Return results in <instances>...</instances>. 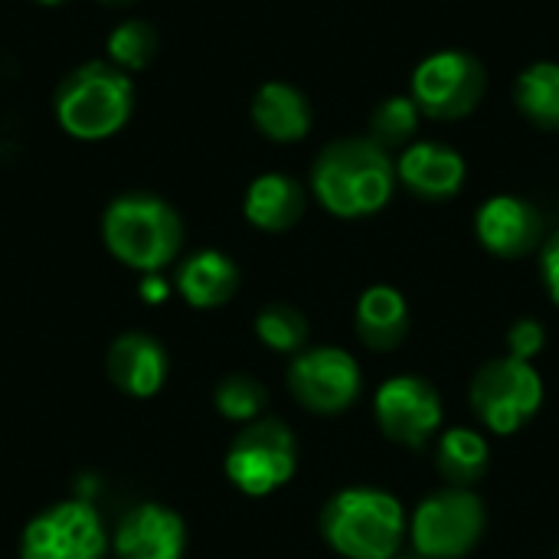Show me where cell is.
<instances>
[{
	"mask_svg": "<svg viewBox=\"0 0 559 559\" xmlns=\"http://www.w3.org/2000/svg\"><path fill=\"white\" fill-rule=\"evenodd\" d=\"M102 239L121 265L154 275L177 259L183 246V223L167 200L154 193H124L108 203L102 216Z\"/></svg>",
	"mask_w": 559,
	"mask_h": 559,
	"instance_id": "cell-2",
	"label": "cell"
},
{
	"mask_svg": "<svg viewBox=\"0 0 559 559\" xmlns=\"http://www.w3.org/2000/svg\"><path fill=\"white\" fill-rule=\"evenodd\" d=\"M311 187L328 213L341 219H360L380 213L390 203L396 167L383 144L367 138H344L318 154Z\"/></svg>",
	"mask_w": 559,
	"mask_h": 559,
	"instance_id": "cell-1",
	"label": "cell"
},
{
	"mask_svg": "<svg viewBox=\"0 0 559 559\" xmlns=\"http://www.w3.org/2000/svg\"><path fill=\"white\" fill-rule=\"evenodd\" d=\"M373 416L386 439L419 449L442 429V400L436 386L406 373L393 377L377 390Z\"/></svg>",
	"mask_w": 559,
	"mask_h": 559,
	"instance_id": "cell-11",
	"label": "cell"
},
{
	"mask_svg": "<svg viewBox=\"0 0 559 559\" xmlns=\"http://www.w3.org/2000/svg\"><path fill=\"white\" fill-rule=\"evenodd\" d=\"M134 108L128 72L111 62H85L72 69L56 92V118L79 141H105L118 134Z\"/></svg>",
	"mask_w": 559,
	"mask_h": 559,
	"instance_id": "cell-4",
	"label": "cell"
},
{
	"mask_svg": "<svg viewBox=\"0 0 559 559\" xmlns=\"http://www.w3.org/2000/svg\"><path fill=\"white\" fill-rule=\"evenodd\" d=\"M187 527L180 514L164 504H138L131 508L115 531V557L118 559H183Z\"/></svg>",
	"mask_w": 559,
	"mask_h": 559,
	"instance_id": "cell-13",
	"label": "cell"
},
{
	"mask_svg": "<svg viewBox=\"0 0 559 559\" xmlns=\"http://www.w3.org/2000/svg\"><path fill=\"white\" fill-rule=\"evenodd\" d=\"M439 472L452 488H472L488 472V442L475 429H449L439 442Z\"/></svg>",
	"mask_w": 559,
	"mask_h": 559,
	"instance_id": "cell-20",
	"label": "cell"
},
{
	"mask_svg": "<svg viewBox=\"0 0 559 559\" xmlns=\"http://www.w3.org/2000/svg\"><path fill=\"white\" fill-rule=\"evenodd\" d=\"M475 233L488 252H495L501 259H524L540 246L544 219L534 203L501 193V197H491L478 210Z\"/></svg>",
	"mask_w": 559,
	"mask_h": 559,
	"instance_id": "cell-12",
	"label": "cell"
},
{
	"mask_svg": "<svg viewBox=\"0 0 559 559\" xmlns=\"http://www.w3.org/2000/svg\"><path fill=\"white\" fill-rule=\"evenodd\" d=\"M255 334L269 350L278 354H301L308 341V321L292 305H269L255 318Z\"/></svg>",
	"mask_w": 559,
	"mask_h": 559,
	"instance_id": "cell-22",
	"label": "cell"
},
{
	"mask_svg": "<svg viewBox=\"0 0 559 559\" xmlns=\"http://www.w3.org/2000/svg\"><path fill=\"white\" fill-rule=\"evenodd\" d=\"M265 406V386L249 373H229L216 386V409L229 423H255Z\"/></svg>",
	"mask_w": 559,
	"mask_h": 559,
	"instance_id": "cell-24",
	"label": "cell"
},
{
	"mask_svg": "<svg viewBox=\"0 0 559 559\" xmlns=\"http://www.w3.org/2000/svg\"><path fill=\"white\" fill-rule=\"evenodd\" d=\"M396 177L423 200H449L465 183V160L455 147L439 141H423L403 151Z\"/></svg>",
	"mask_w": 559,
	"mask_h": 559,
	"instance_id": "cell-15",
	"label": "cell"
},
{
	"mask_svg": "<svg viewBox=\"0 0 559 559\" xmlns=\"http://www.w3.org/2000/svg\"><path fill=\"white\" fill-rule=\"evenodd\" d=\"M298 468V445L285 423H249L226 452V478L249 498H265L292 481Z\"/></svg>",
	"mask_w": 559,
	"mask_h": 559,
	"instance_id": "cell-6",
	"label": "cell"
},
{
	"mask_svg": "<svg viewBox=\"0 0 559 559\" xmlns=\"http://www.w3.org/2000/svg\"><path fill=\"white\" fill-rule=\"evenodd\" d=\"M246 219L255 229L265 233H285L292 229L301 213H305V190L295 177L288 174H262L252 180V187L246 190Z\"/></svg>",
	"mask_w": 559,
	"mask_h": 559,
	"instance_id": "cell-16",
	"label": "cell"
},
{
	"mask_svg": "<svg viewBox=\"0 0 559 559\" xmlns=\"http://www.w3.org/2000/svg\"><path fill=\"white\" fill-rule=\"evenodd\" d=\"M167 295H170V288H167V282L160 278V272L144 275V282H141V298H144L147 305H160V301H167Z\"/></svg>",
	"mask_w": 559,
	"mask_h": 559,
	"instance_id": "cell-28",
	"label": "cell"
},
{
	"mask_svg": "<svg viewBox=\"0 0 559 559\" xmlns=\"http://www.w3.org/2000/svg\"><path fill=\"white\" fill-rule=\"evenodd\" d=\"M409 534L423 559L468 557L485 534V504L468 488L436 491L416 508Z\"/></svg>",
	"mask_w": 559,
	"mask_h": 559,
	"instance_id": "cell-7",
	"label": "cell"
},
{
	"mask_svg": "<svg viewBox=\"0 0 559 559\" xmlns=\"http://www.w3.org/2000/svg\"><path fill=\"white\" fill-rule=\"evenodd\" d=\"M177 288H180L183 301L193 308H219L236 295L239 269L229 255H223L216 249H203V252H193L180 265Z\"/></svg>",
	"mask_w": 559,
	"mask_h": 559,
	"instance_id": "cell-17",
	"label": "cell"
},
{
	"mask_svg": "<svg viewBox=\"0 0 559 559\" xmlns=\"http://www.w3.org/2000/svg\"><path fill=\"white\" fill-rule=\"evenodd\" d=\"M393 559H409V557H400V554H396V557H393Z\"/></svg>",
	"mask_w": 559,
	"mask_h": 559,
	"instance_id": "cell-31",
	"label": "cell"
},
{
	"mask_svg": "<svg viewBox=\"0 0 559 559\" xmlns=\"http://www.w3.org/2000/svg\"><path fill=\"white\" fill-rule=\"evenodd\" d=\"M540 272H544V285L559 308V229L547 239L544 252H540Z\"/></svg>",
	"mask_w": 559,
	"mask_h": 559,
	"instance_id": "cell-27",
	"label": "cell"
},
{
	"mask_svg": "<svg viewBox=\"0 0 559 559\" xmlns=\"http://www.w3.org/2000/svg\"><path fill=\"white\" fill-rule=\"evenodd\" d=\"M252 121L272 141H301L311 128V105L295 85L265 82L252 98Z\"/></svg>",
	"mask_w": 559,
	"mask_h": 559,
	"instance_id": "cell-18",
	"label": "cell"
},
{
	"mask_svg": "<svg viewBox=\"0 0 559 559\" xmlns=\"http://www.w3.org/2000/svg\"><path fill=\"white\" fill-rule=\"evenodd\" d=\"M154 52H157V33L144 20H128V23L115 26L108 36L111 66H118L121 72L144 69L154 59Z\"/></svg>",
	"mask_w": 559,
	"mask_h": 559,
	"instance_id": "cell-23",
	"label": "cell"
},
{
	"mask_svg": "<svg viewBox=\"0 0 559 559\" xmlns=\"http://www.w3.org/2000/svg\"><path fill=\"white\" fill-rule=\"evenodd\" d=\"M105 524L85 501H59L39 511L20 537V559H102Z\"/></svg>",
	"mask_w": 559,
	"mask_h": 559,
	"instance_id": "cell-8",
	"label": "cell"
},
{
	"mask_svg": "<svg viewBox=\"0 0 559 559\" xmlns=\"http://www.w3.org/2000/svg\"><path fill=\"white\" fill-rule=\"evenodd\" d=\"M518 108L544 131H559V62H534L518 75Z\"/></svg>",
	"mask_w": 559,
	"mask_h": 559,
	"instance_id": "cell-21",
	"label": "cell"
},
{
	"mask_svg": "<svg viewBox=\"0 0 559 559\" xmlns=\"http://www.w3.org/2000/svg\"><path fill=\"white\" fill-rule=\"evenodd\" d=\"M373 138L377 144H403L416 134V124H419V108L413 98H403V95H393L386 102L377 105L373 118Z\"/></svg>",
	"mask_w": 559,
	"mask_h": 559,
	"instance_id": "cell-25",
	"label": "cell"
},
{
	"mask_svg": "<svg viewBox=\"0 0 559 559\" xmlns=\"http://www.w3.org/2000/svg\"><path fill=\"white\" fill-rule=\"evenodd\" d=\"M357 334L373 350H393L409 331V308L393 285H373L357 301Z\"/></svg>",
	"mask_w": 559,
	"mask_h": 559,
	"instance_id": "cell-19",
	"label": "cell"
},
{
	"mask_svg": "<svg viewBox=\"0 0 559 559\" xmlns=\"http://www.w3.org/2000/svg\"><path fill=\"white\" fill-rule=\"evenodd\" d=\"M288 390L305 409L334 416L354 406L360 393V367L341 347H311L295 354L288 367Z\"/></svg>",
	"mask_w": 559,
	"mask_h": 559,
	"instance_id": "cell-10",
	"label": "cell"
},
{
	"mask_svg": "<svg viewBox=\"0 0 559 559\" xmlns=\"http://www.w3.org/2000/svg\"><path fill=\"white\" fill-rule=\"evenodd\" d=\"M98 3H105V7H128V3H134V0H98Z\"/></svg>",
	"mask_w": 559,
	"mask_h": 559,
	"instance_id": "cell-29",
	"label": "cell"
},
{
	"mask_svg": "<svg viewBox=\"0 0 559 559\" xmlns=\"http://www.w3.org/2000/svg\"><path fill=\"white\" fill-rule=\"evenodd\" d=\"M105 370L121 393H128L134 400H147L164 386L170 364H167L160 341H154L141 331H128L111 341V347L105 354Z\"/></svg>",
	"mask_w": 559,
	"mask_h": 559,
	"instance_id": "cell-14",
	"label": "cell"
},
{
	"mask_svg": "<svg viewBox=\"0 0 559 559\" xmlns=\"http://www.w3.org/2000/svg\"><path fill=\"white\" fill-rule=\"evenodd\" d=\"M544 406V380L534 364L501 357L485 364L472 380V409L498 436H514Z\"/></svg>",
	"mask_w": 559,
	"mask_h": 559,
	"instance_id": "cell-5",
	"label": "cell"
},
{
	"mask_svg": "<svg viewBox=\"0 0 559 559\" xmlns=\"http://www.w3.org/2000/svg\"><path fill=\"white\" fill-rule=\"evenodd\" d=\"M36 3H43V7H59V3H66V0H36Z\"/></svg>",
	"mask_w": 559,
	"mask_h": 559,
	"instance_id": "cell-30",
	"label": "cell"
},
{
	"mask_svg": "<svg viewBox=\"0 0 559 559\" xmlns=\"http://www.w3.org/2000/svg\"><path fill=\"white\" fill-rule=\"evenodd\" d=\"M544 344H547V331L534 318H521L508 331V357H518V360L534 364V357L544 350Z\"/></svg>",
	"mask_w": 559,
	"mask_h": 559,
	"instance_id": "cell-26",
	"label": "cell"
},
{
	"mask_svg": "<svg viewBox=\"0 0 559 559\" xmlns=\"http://www.w3.org/2000/svg\"><path fill=\"white\" fill-rule=\"evenodd\" d=\"M403 504L377 488H347L321 511V537L347 559H393L403 547Z\"/></svg>",
	"mask_w": 559,
	"mask_h": 559,
	"instance_id": "cell-3",
	"label": "cell"
},
{
	"mask_svg": "<svg viewBox=\"0 0 559 559\" xmlns=\"http://www.w3.org/2000/svg\"><path fill=\"white\" fill-rule=\"evenodd\" d=\"M485 95V69L475 56L442 49L423 59L413 72V102L423 115L452 121L478 108Z\"/></svg>",
	"mask_w": 559,
	"mask_h": 559,
	"instance_id": "cell-9",
	"label": "cell"
}]
</instances>
